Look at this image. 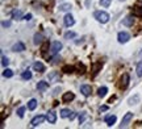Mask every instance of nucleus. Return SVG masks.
I'll return each instance as SVG.
<instances>
[{"instance_id": "1", "label": "nucleus", "mask_w": 142, "mask_h": 129, "mask_svg": "<svg viewBox=\"0 0 142 129\" xmlns=\"http://www.w3.org/2000/svg\"><path fill=\"white\" fill-rule=\"evenodd\" d=\"M93 17L96 19L99 22H101V24H105V22L109 21V15L104 11H96L93 13Z\"/></svg>"}, {"instance_id": "2", "label": "nucleus", "mask_w": 142, "mask_h": 129, "mask_svg": "<svg viewBox=\"0 0 142 129\" xmlns=\"http://www.w3.org/2000/svg\"><path fill=\"white\" fill-rule=\"evenodd\" d=\"M62 48H63L62 42H59V41H54V42H51L50 54H51V55H54V54H58V53L62 50Z\"/></svg>"}, {"instance_id": "3", "label": "nucleus", "mask_w": 142, "mask_h": 129, "mask_svg": "<svg viewBox=\"0 0 142 129\" xmlns=\"http://www.w3.org/2000/svg\"><path fill=\"white\" fill-rule=\"evenodd\" d=\"M129 74H122V77L120 78V83H118V88H121V90H125L126 87H128L129 84Z\"/></svg>"}, {"instance_id": "4", "label": "nucleus", "mask_w": 142, "mask_h": 129, "mask_svg": "<svg viewBox=\"0 0 142 129\" xmlns=\"http://www.w3.org/2000/svg\"><path fill=\"white\" fill-rule=\"evenodd\" d=\"M117 40L120 44H126L129 40H130V34L128 32H120L117 36Z\"/></svg>"}, {"instance_id": "5", "label": "nucleus", "mask_w": 142, "mask_h": 129, "mask_svg": "<svg viewBox=\"0 0 142 129\" xmlns=\"http://www.w3.org/2000/svg\"><path fill=\"white\" fill-rule=\"evenodd\" d=\"M132 119H133V113H132V112H126L125 115H124V117H122V121H121L120 128H125L126 125L130 123V120H132Z\"/></svg>"}, {"instance_id": "6", "label": "nucleus", "mask_w": 142, "mask_h": 129, "mask_svg": "<svg viewBox=\"0 0 142 129\" xmlns=\"http://www.w3.org/2000/svg\"><path fill=\"white\" fill-rule=\"evenodd\" d=\"M133 15L137 17H142V3L141 2H137L136 5L133 7Z\"/></svg>"}, {"instance_id": "7", "label": "nucleus", "mask_w": 142, "mask_h": 129, "mask_svg": "<svg viewBox=\"0 0 142 129\" xmlns=\"http://www.w3.org/2000/svg\"><path fill=\"white\" fill-rule=\"evenodd\" d=\"M46 120V116H42V115H38V116H36L33 120L30 121V124H32V126H38L39 124H42L44 121Z\"/></svg>"}, {"instance_id": "8", "label": "nucleus", "mask_w": 142, "mask_h": 129, "mask_svg": "<svg viewBox=\"0 0 142 129\" xmlns=\"http://www.w3.org/2000/svg\"><path fill=\"white\" fill-rule=\"evenodd\" d=\"M46 120L49 121V124H55V121H57V113L54 111H50L46 113Z\"/></svg>"}, {"instance_id": "9", "label": "nucleus", "mask_w": 142, "mask_h": 129, "mask_svg": "<svg viewBox=\"0 0 142 129\" xmlns=\"http://www.w3.org/2000/svg\"><path fill=\"white\" fill-rule=\"evenodd\" d=\"M63 22H65L66 26H73V25L75 24V20H74V17L68 13V15H66V16H65V19H63Z\"/></svg>"}, {"instance_id": "10", "label": "nucleus", "mask_w": 142, "mask_h": 129, "mask_svg": "<svg viewBox=\"0 0 142 129\" xmlns=\"http://www.w3.org/2000/svg\"><path fill=\"white\" fill-rule=\"evenodd\" d=\"M80 92L87 97V96H90V95H91L92 88H91V86H88V84H83V86H80Z\"/></svg>"}, {"instance_id": "11", "label": "nucleus", "mask_w": 142, "mask_h": 129, "mask_svg": "<svg viewBox=\"0 0 142 129\" xmlns=\"http://www.w3.org/2000/svg\"><path fill=\"white\" fill-rule=\"evenodd\" d=\"M74 99H75V95L73 92H66V94H63V96H62V102L63 103H68V102L74 100Z\"/></svg>"}, {"instance_id": "12", "label": "nucleus", "mask_w": 142, "mask_h": 129, "mask_svg": "<svg viewBox=\"0 0 142 129\" xmlns=\"http://www.w3.org/2000/svg\"><path fill=\"white\" fill-rule=\"evenodd\" d=\"M47 88H49V83L45 82V80H41L37 83V90L41 91V92H44V91H46Z\"/></svg>"}, {"instance_id": "13", "label": "nucleus", "mask_w": 142, "mask_h": 129, "mask_svg": "<svg viewBox=\"0 0 142 129\" xmlns=\"http://www.w3.org/2000/svg\"><path fill=\"white\" fill-rule=\"evenodd\" d=\"M12 50L13 51H24V50H25V45H24L22 42H16L15 45H13V46H12Z\"/></svg>"}, {"instance_id": "14", "label": "nucleus", "mask_w": 142, "mask_h": 129, "mask_svg": "<svg viewBox=\"0 0 142 129\" xmlns=\"http://www.w3.org/2000/svg\"><path fill=\"white\" fill-rule=\"evenodd\" d=\"M58 79H59V74L57 71H53V73H50L49 75H47V80L49 82H57Z\"/></svg>"}, {"instance_id": "15", "label": "nucleus", "mask_w": 142, "mask_h": 129, "mask_svg": "<svg viewBox=\"0 0 142 129\" xmlns=\"http://www.w3.org/2000/svg\"><path fill=\"white\" fill-rule=\"evenodd\" d=\"M33 69H34L36 71H38V73H44V71H45V66H44V63H41V62H34V63H33Z\"/></svg>"}, {"instance_id": "16", "label": "nucleus", "mask_w": 142, "mask_h": 129, "mask_svg": "<svg viewBox=\"0 0 142 129\" xmlns=\"http://www.w3.org/2000/svg\"><path fill=\"white\" fill-rule=\"evenodd\" d=\"M116 120H117V117H116L115 115H110V116H107V117H105V123H107L108 126H112V125L116 123Z\"/></svg>"}, {"instance_id": "17", "label": "nucleus", "mask_w": 142, "mask_h": 129, "mask_svg": "<svg viewBox=\"0 0 142 129\" xmlns=\"http://www.w3.org/2000/svg\"><path fill=\"white\" fill-rule=\"evenodd\" d=\"M42 41H44V36H42L41 33H36V34H34V40H33L34 45H41Z\"/></svg>"}, {"instance_id": "18", "label": "nucleus", "mask_w": 142, "mask_h": 129, "mask_svg": "<svg viewBox=\"0 0 142 129\" xmlns=\"http://www.w3.org/2000/svg\"><path fill=\"white\" fill-rule=\"evenodd\" d=\"M62 71L65 73V74H73L75 71V67L74 66H70V65H66V66L62 67Z\"/></svg>"}, {"instance_id": "19", "label": "nucleus", "mask_w": 142, "mask_h": 129, "mask_svg": "<svg viewBox=\"0 0 142 129\" xmlns=\"http://www.w3.org/2000/svg\"><path fill=\"white\" fill-rule=\"evenodd\" d=\"M107 92H108V88H107L105 86H103V87H100V88L97 90V95H99L100 97H104V96L107 95Z\"/></svg>"}, {"instance_id": "20", "label": "nucleus", "mask_w": 142, "mask_h": 129, "mask_svg": "<svg viewBox=\"0 0 142 129\" xmlns=\"http://www.w3.org/2000/svg\"><path fill=\"white\" fill-rule=\"evenodd\" d=\"M36 107H37V100L36 99H30L28 102V109L33 111V109H36Z\"/></svg>"}, {"instance_id": "21", "label": "nucleus", "mask_w": 142, "mask_h": 129, "mask_svg": "<svg viewBox=\"0 0 142 129\" xmlns=\"http://www.w3.org/2000/svg\"><path fill=\"white\" fill-rule=\"evenodd\" d=\"M122 24H124L125 26H132V25H133V17H132V16L125 17L124 21H122Z\"/></svg>"}, {"instance_id": "22", "label": "nucleus", "mask_w": 142, "mask_h": 129, "mask_svg": "<svg viewBox=\"0 0 142 129\" xmlns=\"http://www.w3.org/2000/svg\"><path fill=\"white\" fill-rule=\"evenodd\" d=\"M12 17H13L15 20H21V19H22V12H21V11H13Z\"/></svg>"}, {"instance_id": "23", "label": "nucleus", "mask_w": 142, "mask_h": 129, "mask_svg": "<svg viewBox=\"0 0 142 129\" xmlns=\"http://www.w3.org/2000/svg\"><path fill=\"white\" fill-rule=\"evenodd\" d=\"M71 112H73V111H70V109H67V108H65V109H62V111H61V117H63V119H66V117H68V116L71 115Z\"/></svg>"}, {"instance_id": "24", "label": "nucleus", "mask_w": 142, "mask_h": 129, "mask_svg": "<svg viewBox=\"0 0 142 129\" xmlns=\"http://www.w3.org/2000/svg\"><path fill=\"white\" fill-rule=\"evenodd\" d=\"M138 102H139V96H138V95H134L133 97H130V99L128 100V103H129L130 105H133V104H137Z\"/></svg>"}, {"instance_id": "25", "label": "nucleus", "mask_w": 142, "mask_h": 129, "mask_svg": "<svg viewBox=\"0 0 142 129\" xmlns=\"http://www.w3.org/2000/svg\"><path fill=\"white\" fill-rule=\"evenodd\" d=\"M70 9H71V4H70V3H66V4H62V5H59V11L66 12V11H70Z\"/></svg>"}, {"instance_id": "26", "label": "nucleus", "mask_w": 142, "mask_h": 129, "mask_svg": "<svg viewBox=\"0 0 142 129\" xmlns=\"http://www.w3.org/2000/svg\"><path fill=\"white\" fill-rule=\"evenodd\" d=\"M3 77H5V78H12L13 77V71L11 69H5L3 71Z\"/></svg>"}, {"instance_id": "27", "label": "nucleus", "mask_w": 142, "mask_h": 129, "mask_svg": "<svg viewBox=\"0 0 142 129\" xmlns=\"http://www.w3.org/2000/svg\"><path fill=\"white\" fill-rule=\"evenodd\" d=\"M21 77H22V79H25V80H29V79L32 78V73H30L29 70H25V71L22 73V75H21Z\"/></svg>"}, {"instance_id": "28", "label": "nucleus", "mask_w": 142, "mask_h": 129, "mask_svg": "<svg viewBox=\"0 0 142 129\" xmlns=\"http://www.w3.org/2000/svg\"><path fill=\"white\" fill-rule=\"evenodd\" d=\"M136 71H137V75H138V77L142 78V61L137 63V69H136Z\"/></svg>"}, {"instance_id": "29", "label": "nucleus", "mask_w": 142, "mask_h": 129, "mask_svg": "<svg viewBox=\"0 0 142 129\" xmlns=\"http://www.w3.org/2000/svg\"><path fill=\"white\" fill-rule=\"evenodd\" d=\"M86 119H87V113H86V112H82L80 115H79V124L82 125L84 121H86Z\"/></svg>"}, {"instance_id": "30", "label": "nucleus", "mask_w": 142, "mask_h": 129, "mask_svg": "<svg viewBox=\"0 0 142 129\" xmlns=\"http://www.w3.org/2000/svg\"><path fill=\"white\" fill-rule=\"evenodd\" d=\"M24 113H25V107H20L19 109H17V116L19 117H24Z\"/></svg>"}, {"instance_id": "31", "label": "nucleus", "mask_w": 142, "mask_h": 129, "mask_svg": "<svg viewBox=\"0 0 142 129\" xmlns=\"http://www.w3.org/2000/svg\"><path fill=\"white\" fill-rule=\"evenodd\" d=\"M8 63H9V61H8V58H7L5 55H2V65H3L4 67H7V66H8Z\"/></svg>"}, {"instance_id": "32", "label": "nucleus", "mask_w": 142, "mask_h": 129, "mask_svg": "<svg viewBox=\"0 0 142 129\" xmlns=\"http://www.w3.org/2000/svg\"><path fill=\"white\" fill-rule=\"evenodd\" d=\"M75 36H76V34H75L74 32H67V33L65 34V38H66V40H70V38H74Z\"/></svg>"}, {"instance_id": "33", "label": "nucleus", "mask_w": 142, "mask_h": 129, "mask_svg": "<svg viewBox=\"0 0 142 129\" xmlns=\"http://www.w3.org/2000/svg\"><path fill=\"white\" fill-rule=\"evenodd\" d=\"M110 2H112V0H100V4L103 5V7H109L110 5Z\"/></svg>"}, {"instance_id": "34", "label": "nucleus", "mask_w": 142, "mask_h": 129, "mask_svg": "<svg viewBox=\"0 0 142 129\" xmlns=\"http://www.w3.org/2000/svg\"><path fill=\"white\" fill-rule=\"evenodd\" d=\"M100 67H101V63H100V62H99V63H96V65L93 66V75H96V74H97V71H99Z\"/></svg>"}, {"instance_id": "35", "label": "nucleus", "mask_w": 142, "mask_h": 129, "mask_svg": "<svg viewBox=\"0 0 142 129\" xmlns=\"http://www.w3.org/2000/svg\"><path fill=\"white\" fill-rule=\"evenodd\" d=\"M2 25H3V28H9L11 26V21H3Z\"/></svg>"}, {"instance_id": "36", "label": "nucleus", "mask_w": 142, "mask_h": 129, "mask_svg": "<svg viewBox=\"0 0 142 129\" xmlns=\"http://www.w3.org/2000/svg\"><path fill=\"white\" fill-rule=\"evenodd\" d=\"M107 109H108V105H101V107L99 108L100 112H104V111H107Z\"/></svg>"}, {"instance_id": "37", "label": "nucleus", "mask_w": 142, "mask_h": 129, "mask_svg": "<svg viewBox=\"0 0 142 129\" xmlns=\"http://www.w3.org/2000/svg\"><path fill=\"white\" fill-rule=\"evenodd\" d=\"M24 20H26V21H29V20H32V15H30V13H28V15H25V16H24Z\"/></svg>"}, {"instance_id": "38", "label": "nucleus", "mask_w": 142, "mask_h": 129, "mask_svg": "<svg viewBox=\"0 0 142 129\" xmlns=\"http://www.w3.org/2000/svg\"><path fill=\"white\" fill-rule=\"evenodd\" d=\"M75 116H76V113H75V112H71V115L68 116V119H70V120H74Z\"/></svg>"}, {"instance_id": "39", "label": "nucleus", "mask_w": 142, "mask_h": 129, "mask_svg": "<svg viewBox=\"0 0 142 129\" xmlns=\"http://www.w3.org/2000/svg\"><path fill=\"white\" fill-rule=\"evenodd\" d=\"M58 91H59V88H55V90H54V92H53V95H57V94H58Z\"/></svg>"}, {"instance_id": "40", "label": "nucleus", "mask_w": 142, "mask_h": 129, "mask_svg": "<svg viewBox=\"0 0 142 129\" xmlns=\"http://www.w3.org/2000/svg\"><path fill=\"white\" fill-rule=\"evenodd\" d=\"M120 2H124V0H120Z\"/></svg>"}, {"instance_id": "41", "label": "nucleus", "mask_w": 142, "mask_h": 129, "mask_svg": "<svg viewBox=\"0 0 142 129\" xmlns=\"http://www.w3.org/2000/svg\"><path fill=\"white\" fill-rule=\"evenodd\" d=\"M3 2H4V0H3Z\"/></svg>"}]
</instances>
